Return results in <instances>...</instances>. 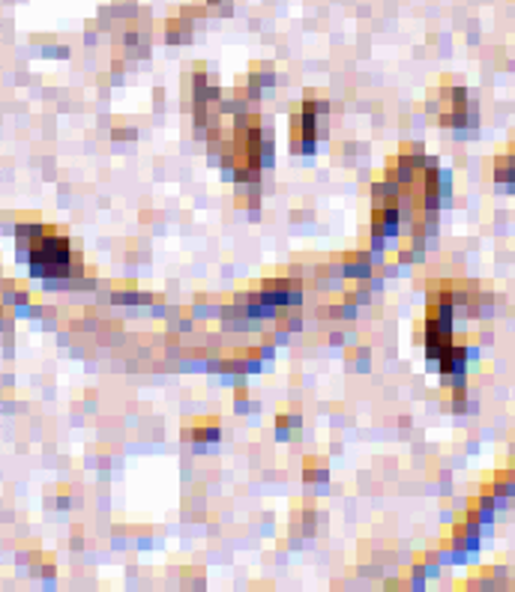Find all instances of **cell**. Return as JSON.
I'll return each mask as SVG.
<instances>
[{
  "instance_id": "cell-1",
  "label": "cell",
  "mask_w": 515,
  "mask_h": 592,
  "mask_svg": "<svg viewBox=\"0 0 515 592\" xmlns=\"http://www.w3.org/2000/svg\"><path fill=\"white\" fill-rule=\"evenodd\" d=\"M69 257V249H66V240L61 237H45L43 243L33 245V270L36 273H54L61 270Z\"/></svg>"
}]
</instances>
